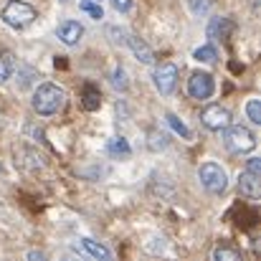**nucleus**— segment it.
<instances>
[{"mask_svg": "<svg viewBox=\"0 0 261 261\" xmlns=\"http://www.w3.org/2000/svg\"><path fill=\"white\" fill-rule=\"evenodd\" d=\"M31 107H33V112L41 114V117L59 114V112L66 107V91L61 87H56V84H41V87L33 91Z\"/></svg>", "mask_w": 261, "mask_h": 261, "instance_id": "obj_1", "label": "nucleus"}, {"mask_svg": "<svg viewBox=\"0 0 261 261\" xmlns=\"http://www.w3.org/2000/svg\"><path fill=\"white\" fill-rule=\"evenodd\" d=\"M223 132V145L228 152L233 155H246L251 150H256V135L249 129V127H241V124H228L221 129Z\"/></svg>", "mask_w": 261, "mask_h": 261, "instance_id": "obj_2", "label": "nucleus"}, {"mask_svg": "<svg viewBox=\"0 0 261 261\" xmlns=\"http://www.w3.org/2000/svg\"><path fill=\"white\" fill-rule=\"evenodd\" d=\"M36 18H38L36 8L28 5V3H23V0H10V3L3 8V20H5V25H10V28H15V31L28 28Z\"/></svg>", "mask_w": 261, "mask_h": 261, "instance_id": "obj_3", "label": "nucleus"}, {"mask_svg": "<svg viewBox=\"0 0 261 261\" xmlns=\"http://www.w3.org/2000/svg\"><path fill=\"white\" fill-rule=\"evenodd\" d=\"M198 177H200V185H203L211 195H221V193L228 188L226 170H223L221 165H216V163H205V165H200Z\"/></svg>", "mask_w": 261, "mask_h": 261, "instance_id": "obj_4", "label": "nucleus"}, {"mask_svg": "<svg viewBox=\"0 0 261 261\" xmlns=\"http://www.w3.org/2000/svg\"><path fill=\"white\" fill-rule=\"evenodd\" d=\"M213 91H216V82H213V76L208 71H193L190 74V79H188V94L193 99H198V101L211 99Z\"/></svg>", "mask_w": 261, "mask_h": 261, "instance_id": "obj_5", "label": "nucleus"}, {"mask_svg": "<svg viewBox=\"0 0 261 261\" xmlns=\"http://www.w3.org/2000/svg\"><path fill=\"white\" fill-rule=\"evenodd\" d=\"M200 122H203V127H208L213 132H221L223 127L231 124V112L226 107H221V104H208L200 112Z\"/></svg>", "mask_w": 261, "mask_h": 261, "instance_id": "obj_6", "label": "nucleus"}, {"mask_svg": "<svg viewBox=\"0 0 261 261\" xmlns=\"http://www.w3.org/2000/svg\"><path fill=\"white\" fill-rule=\"evenodd\" d=\"M152 82H155V89H158L163 96L173 94L175 84H177V66H175V64H160V66L155 69V74H152Z\"/></svg>", "mask_w": 261, "mask_h": 261, "instance_id": "obj_7", "label": "nucleus"}, {"mask_svg": "<svg viewBox=\"0 0 261 261\" xmlns=\"http://www.w3.org/2000/svg\"><path fill=\"white\" fill-rule=\"evenodd\" d=\"M56 36L61 38V43L76 46V43L82 41V36H84V28H82V23H76V20H64V23L56 28Z\"/></svg>", "mask_w": 261, "mask_h": 261, "instance_id": "obj_8", "label": "nucleus"}, {"mask_svg": "<svg viewBox=\"0 0 261 261\" xmlns=\"http://www.w3.org/2000/svg\"><path fill=\"white\" fill-rule=\"evenodd\" d=\"M239 190H241L246 198H259L261 195V173L244 170L241 177H239Z\"/></svg>", "mask_w": 261, "mask_h": 261, "instance_id": "obj_9", "label": "nucleus"}, {"mask_svg": "<svg viewBox=\"0 0 261 261\" xmlns=\"http://www.w3.org/2000/svg\"><path fill=\"white\" fill-rule=\"evenodd\" d=\"M127 46L132 48V54H135L142 64H147V66H152V64H155V54H152V48H150L140 36H127Z\"/></svg>", "mask_w": 261, "mask_h": 261, "instance_id": "obj_10", "label": "nucleus"}, {"mask_svg": "<svg viewBox=\"0 0 261 261\" xmlns=\"http://www.w3.org/2000/svg\"><path fill=\"white\" fill-rule=\"evenodd\" d=\"M231 31H233L231 18H213L211 25H208V38H228Z\"/></svg>", "mask_w": 261, "mask_h": 261, "instance_id": "obj_11", "label": "nucleus"}, {"mask_svg": "<svg viewBox=\"0 0 261 261\" xmlns=\"http://www.w3.org/2000/svg\"><path fill=\"white\" fill-rule=\"evenodd\" d=\"M99 104H101V91L94 84H87L84 91H82V107L87 112H94V109H99Z\"/></svg>", "mask_w": 261, "mask_h": 261, "instance_id": "obj_12", "label": "nucleus"}, {"mask_svg": "<svg viewBox=\"0 0 261 261\" xmlns=\"http://www.w3.org/2000/svg\"><path fill=\"white\" fill-rule=\"evenodd\" d=\"M107 150H109L112 158H122V160H127L132 155V147H129V142L124 137H112L109 145H107Z\"/></svg>", "mask_w": 261, "mask_h": 261, "instance_id": "obj_13", "label": "nucleus"}, {"mask_svg": "<svg viewBox=\"0 0 261 261\" xmlns=\"http://www.w3.org/2000/svg\"><path fill=\"white\" fill-rule=\"evenodd\" d=\"M13 69H15V56H13V51L3 48L0 51V84H5L10 79Z\"/></svg>", "mask_w": 261, "mask_h": 261, "instance_id": "obj_14", "label": "nucleus"}, {"mask_svg": "<svg viewBox=\"0 0 261 261\" xmlns=\"http://www.w3.org/2000/svg\"><path fill=\"white\" fill-rule=\"evenodd\" d=\"M82 249L87 251L89 256H94V259H109V256H112L107 246H101V244H96V241H91V239H82Z\"/></svg>", "mask_w": 261, "mask_h": 261, "instance_id": "obj_15", "label": "nucleus"}, {"mask_svg": "<svg viewBox=\"0 0 261 261\" xmlns=\"http://www.w3.org/2000/svg\"><path fill=\"white\" fill-rule=\"evenodd\" d=\"M193 59H195V61H200V64H216V61H218V51L208 43V46L195 48V51H193Z\"/></svg>", "mask_w": 261, "mask_h": 261, "instance_id": "obj_16", "label": "nucleus"}, {"mask_svg": "<svg viewBox=\"0 0 261 261\" xmlns=\"http://www.w3.org/2000/svg\"><path fill=\"white\" fill-rule=\"evenodd\" d=\"M147 137H150V140H147V147H150L152 152H160V150L168 147V135H165V132H160V129H150Z\"/></svg>", "mask_w": 261, "mask_h": 261, "instance_id": "obj_17", "label": "nucleus"}, {"mask_svg": "<svg viewBox=\"0 0 261 261\" xmlns=\"http://www.w3.org/2000/svg\"><path fill=\"white\" fill-rule=\"evenodd\" d=\"M79 8L87 13V15H91L94 20H99V18H104V10H101V5L96 3V0H82L79 3Z\"/></svg>", "mask_w": 261, "mask_h": 261, "instance_id": "obj_18", "label": "nucleus"}, {"mask_svg": "<svg viewBox=\"0 0 261 261\" xmlns=\"http://www.w3.org/2000/svg\"><path fill=\"white\" fill-rule=\"evenodd\" d=\"M112 87L117 89V91H127V89H129V82H127V71H124L122 66L112 71Z\"/></svg>", "mask_w": 261, "mask_h": 261, "instance_id": "obj_19", "label": "nucleus"}, {"mask_svg": "<svg viewBox=\"0 0 261 261\" xmlns=\"http://www.w3.org/2000/svg\"><path fill=\"white\" fill-rule=\"evenodd\" d=\"M213 259H216V261H239V259H241V254H239L236 249H228V246H218V249L213 251Z\"/></svg>", "mask_w": 261, "mask_h": 261, "instance_id": "obj_20", "label": "nucleus"}, {"mask_svg": "<svg viewBox=\"0 0 261 261\" xmlns=\"http://www.w3.org/2000/svg\"><path fill=\"white\" fill-rule=\"evenodd\" d=\"M165 119H168V124L173 127V129L180 135V137H182V140H190V137H193V132H190V129H188V127H185V124H182V122L175 117V114H165Z\"/></svg>", "mask_w": 261, "mask_h": 261, "instance_id": "obj_21", "label": "nucleus"}, {"mask_svg": "<svg viewBox=\"0 0 261 261\" xmlns=\"http://www.w3.org/2000/svg\"><path fill=\"white\" fill-rule=\"evenodd\" d=\"M246 114H249V119H251L254 124H261V101L259 99H249V104H246Z\"/></svg>", "mask_w": 261, "mask_h": 261, "instance_id": "obj_22", "label": "nucleus"}, {"mask_svg": "<svg viewBox=\"0 0 261 261\" xmlns=\"http://www.w3.org/2000/svg\"><path fill=\"white\" fill-rule=\"evenodd\" d=\"M109 36H112V41H114V43H119V46H124V43H127V33H124V28L112 25V28H109Z\"/></svg>", "mask_w": 261, "mask_h": 261, "instance_id": "obj_23", "label": "nucleus"}, {"mask_svg": "<svg viewBox=\"0 0 261 261\" xmlns=\"http://www.w3.org/2000/svg\"><path fill=\"white\" fill-rule=\"evenodd\" d=\"M208 8H211V0H190V10H193L195 15L208 13Z\"/></svg>", "mask_w": 261, "mask_h": 261, "instance_id": "obj_24", "label": "nucleus"}, {"mask_svg": "<svg viewBox=\"0 0 261 261\" xmlns=\"http://www.w3.org/2000/svg\"><path fill=\"white\" fill-rule=\"evenodd\" d=\"M112 5H114V10H119V13H127V10L132 8V0H112Z\"/></svg>", "mask_w": 261, "mask_h": 261, "instance_id": "obj_25", "label": "nucleus"}, {"mask_svg": "<svg viewBox=\"0 0 261 261\" xmlns=\"http://www.w3.org/2000/svg\"><path fill=\"white\" fill-rule=\"evenodd\" d=\"M246 170H251V173H261V160L251 158V160H249V165H246Z\"/></svg>", "mask_w": 261, "mask_h": 261, "instance_id": "obj_26", "label": "nucleus"}, {"mask_svg": "<svg viewBox=\"0 0 261 261\" xmlns=\"http://www.w3.org/2000/svg\"><path fill=\"white\" fill-rule=\"evenodd\" d=\"M28 259H43V254H41V251H31Z\"/></svg>", "mask_w": 261, "mask_h": 261, "instance_id": "obj_27", "label": "nucleus"}, {"mask_svg": "<svg viewBox=\"0 0 261 261\" xmlns=\"http://www.w3.org/2000/svg\"><path fill=\"white\" fill-rule=\"evenodd\" d=\"M96 3H99V0H96Z\"/></svg>", "mask_w": 261, "mask_h": 261, "instance_id": "obj_28", "label": "nucleus"}]
</instances>
